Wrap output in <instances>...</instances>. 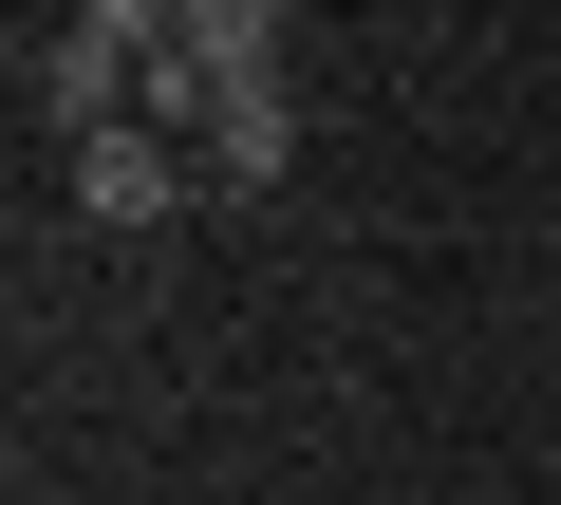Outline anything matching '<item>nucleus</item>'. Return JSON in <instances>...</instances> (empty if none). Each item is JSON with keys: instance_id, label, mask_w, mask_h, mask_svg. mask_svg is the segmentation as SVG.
Returning a JSON list of instances; mask_svg holds the SVG:
<instances>
[{"instance_id": "f257e3e1", "label": "nucleus", "mask_w": 561, "mask_h": 505, "mask_svg": "<svg viewBox=\"0 0 561 505\" xmlns=\"http://www.w3.org/2000/svg\"><path fill=\"white\" fill-rule=\"evenodd\" d=\"M150 131L206 187H280L300 169V38H280V0H187L169 76H150Z\"/></svg>"}, {"instance_id": "f03ea898", "label": "nucleus", "mask_w": 561, "mask_h": 505, "mask_svg": "<svg viewBox=\"0 0 561 505\" xmlns=\"http://www.w3.org/2000/svg\"><path fill=\"white\" fill-rule=\"evenodd\" d=\"M187 187H206V169H187V150H169V131H150V113H131V131H94V150H76V225H113V243H150V225H169V206H187Z\"/></svg>"}]
</instances>
